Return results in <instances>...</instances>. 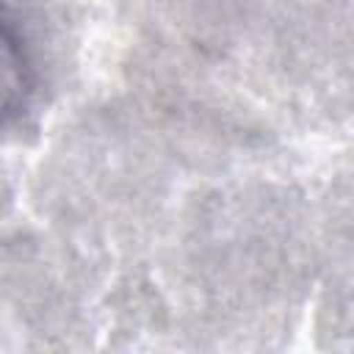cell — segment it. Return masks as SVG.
Here are the masks:
<instances>
[{
    "mask_svg": "<svg viewBox=\"0 0 354 354\" xmlns=\"http://www.w3.org/2000/svg\"><path fill=\"white\" fill-rule=\"evenodd\" d=\"M33 61L19 30L0 17V130L19 119L33 97Z\"/></svg>",
    "mask_w": 354,
    "mask_h": 354,
    "instance_id": "6da1fadb",
    "label": "cell"
}]
</instances>
